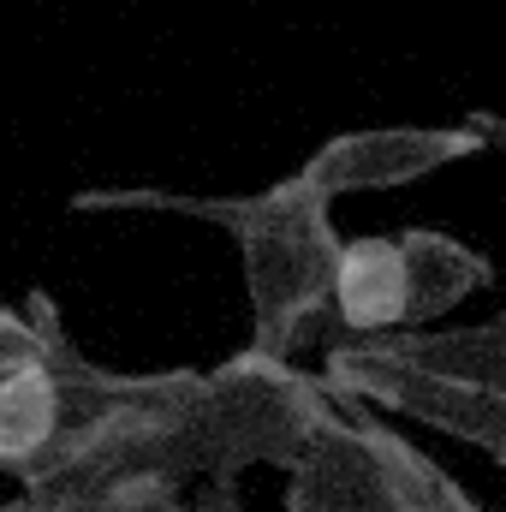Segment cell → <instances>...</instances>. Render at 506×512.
<instances>
[{
	"mask_svg": "<svg viewBox=\"0 0 506 512\" xmlns=\"http://www.w3.org/2000/svg\"><path fill=\"white\" fill-rule=\"evenodd\" d=\"M334 393L322 376H304L292 358L268 352H233L227 364L203 370V399H197V471L203 483H233L251 465H280L328 429Z\"/></svg>",
	"mask_w": 506,
	"mask_h": 512,
	"instance_id": "obj_2",
	"label": "cell"
},
{
	"mask_svg": "<svg viewBox=\"0 0 506 512\" xmlns=\"http://www.w3.org/2000/svg\"><path fill=\"white\" fill-rule=\"evenodd\" d=\"M36 364H42V334H36L30 310L0 304V382L18 370H36Z\"/></svg>",
	"mask_w": 506,
	"mask_h": 512,
	"instance_id": "obj_10",
	"label": "cell"
},
{
	"mask_svg": "<svg viewBox=\"0 0 506 512\" xmlns=\"http://www.w3.org/2000/svg\"><path fill=\"white\" fill-rule=\"evenodd\" d=\"M370 346L399 364L429 370V376H447V382H465L489 399H506V310L477 328H405V334H381Z\"/></svg>",
	"mask_w": 506,
	"mask_h": 512,
	"instance_id": "obj_8",
	"label": "cell"
},
{
	"mask_svg": "<svg viewBox=\"0 0 506 512\" xmlns=\"http://www.w3.org/2000/svg\"><path fill=\"white\" fill-rule=\"evenodd\" d=\"M399 251H405V280H411V310H405L411 328H429L435 316L459 310L471 292L495 286V262L441 227H405Z\"/></svg>",
	"mask_w": 506,
	"mask_h": 512,
	"instance_id": "obj_9",
	"label": "cell"
},
{
	"mask_svg": "<svg viewBox=\"0 0 506 512\" xmlns=\"http://www.w3.org/2000/svg\"><path fill=\"white\" fill-rule=\"evenodd\" d=\"M191 512H245V507H239L233 483H209V495H203V501H197Z\"/></svg>",
	"mask_w": 506,
	"mask_h": 512,
	"instance_id": "obj_13",
	"label": "cell"
},
{
	"mask_svg": "<svg viewBox=\"0 0 506 512\" xmlns=\"http://www.w3.org/2000/svg\"><path fill=\"white\" fill-rule=\"evenodd\" d=\"M465 120L483 131V143H489V149H501V155H506V114H495V108H471Z\"/></svg>",
	"mask_w": 506,
	"mask_h": 512,
	"instance_id": "obj_12",
	"label": "cell"
},
{
	"mask_svg": "<svg viewBox=\"0 0 506 512\" xmlns=\"http://www.w3.org/2000/svg\"><path fill=\"white\" fill-rule=\"evenodd\" d=\"M411 310V280H405V251L399 239H381V233H364V239H346L340 245V262H334V334L346 340H381V334H405Z\"/></svg>",
	"mask_w": 506,
	"mask_h": 512,
	"instance_id": "obj_5",
	"label": "cell"
},
{
	"mask_svg": "<svg viewBox=\"0 0 506 512\" xmlns=\"http://www.w3.org/2000/svg\"><path fill=\"white\" fill-rule=\"evenodd\" d=\"M489 143L471 120L459 126H364V131H340L328 143L310 149V161L298 167V179L316 197H352V191H399L417 185L453 161H477Z\"/></svg>",
	"mask_w": 506,
	"mask_h": 512,
	"instance_id": "obj_4",
	"label": "cell"
},
{
	"mask_svg": "<svg viewBox=\"0 0 506 512\" xmlns=\"http://www.w3.org/2000/svg\"><path fill=\"white\" fill-rule=\"evenodd\" d=\"M334 405L352 417L358 441H364L370 459H376L387 512H489V507H477V501L423 453V447H411L393 423H381V411H370L364 399H340V393H334Z\"/></svg>",
	"mask_w": 506,
	"mask_h": 512,
	"instance_id": "obj_7",
	"label": "cell"
},
{
	"mask_svg": "<svg viewBox=\"0 0 506 512\" xmlns=\"http://www.w3.org/2000/svg\"><path fill=\"white\" fill-rule=\"evenodd\" d=\"M102 512H191L179 495H131V501H114V507Z\"/></svg>",
	"mask_w": 506,
	"mask_h": 512,
	"instance_id": "obj_11",
	"label": "cell"
},
{
	"mask_svg": "<svg viewBox=\"0 0 506 512\" xmlns=\"http://www.w3.org/2000/svg\"><path fill=\"white\" fill-rule=\"evenodd\" d=\"M78 215L96 209H149V215H191L239 245L245 274V304H251V352L292 358L328 316L334 304V203L316 197L298 173L274 179L245 197H203V191H161V185H96L72 197Z\"/></svg>",
	"mask_w": 506,
	"mask_h": 512,
	"instance_id": "obj_1",
	"label": "cell"
},
{
	"mask_svg": "<svg viewBox=\"0 0 506 512\" xmlns=\"http://www.w3.org/2000/svg\"><path fill=\"white\" fill-rule=\"evenodd\" d=\"M286 512H387L376 459L358 441L346 411H334L328 429L292 459V471H286Z\"/></svg>",
	"mask_w": 506,
	"mask_h": 512,
	"instance_id": "obj_6",
	"label": "cell"
},
{
	"mask_svg": "<svg viewBox=\"0 0 506 512\" xmlns=\"http://www.w3.org/2000/svg\"><path fill=\"white\" fill-rule=\"evenodd\" d=\"M0 512H30V501L18 495V501H0Z\"/></svg>",
	"mask_w": 506,
	"mask_h": 512,
	"instance_id": "obj_14",
	"label": "cell"
},
{
	"mask_svg": "<svg viewBox=\"0 0 506 512\" xmlns=\"http://www.w3.org/2000/svg\"><path fill=\"white\" fill-rule=\"evenodd\" d=\"M322 387L340 399H364L370 411L429 423V429L477 447L483 459L506 465V399H489V393L447 382V376H429L417 364H399V358L376 352L370 340L328 334L322 340Z\"/></svg>",
	"mask_w": 506,
	"mask_h": 512,
	"instance_id": "obj_3",
	"label": "cell"
}]
</instances>
